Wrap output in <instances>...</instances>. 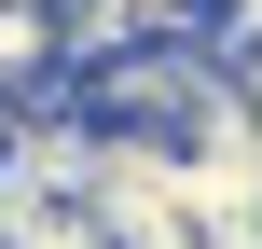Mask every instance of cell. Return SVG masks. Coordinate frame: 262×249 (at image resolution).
I'll return each mask as SVG.
<instances>
[{"label":"cell","instance_id":"6da1fadb","mask_svg":"<svg viewBox=\"0 0 262 249\" xmlns=\"http://www.w3.org/2000/svg\"><path fill=\"white\" fill-rule=\"evenodd\" d=\"M69 97H83V125L180 152V139H207V125L235 111V69H221V42H124V55L69 69Z\"/></svg>","mask_w":262,"mask_h":249}]
</instances>
